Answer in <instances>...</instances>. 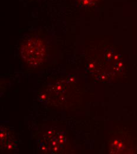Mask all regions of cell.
<instances>
[{"label":"cell","mask_w":137,"mask_h":154,"mask_svg":"<svg viewBox=\"0 0 137 154\" xmlns=\"http://www.w3.org/2000/svg\"><path fill=\"white\" fill-rule=\"evenodd\" d=\"M21 54L28 64L36 66L40 65L44 59L45 46L39 39L31 38L22 45Z\"/></svg>","instance_id":"1"}]
</instances>
